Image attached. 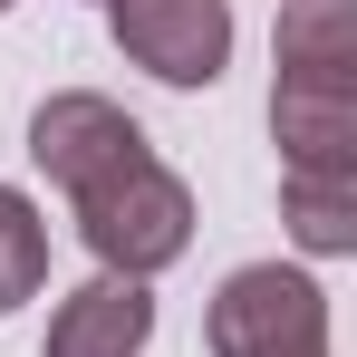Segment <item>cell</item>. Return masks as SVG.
I'll return each mask as SVG.
<instances>
[{"label":"cell","instance_id":"obj_1","mask_svg":"<svg viewBox=\"0 0 357 357\" xmlns=\"http://www.w3.org/2000/svg\"><path fill=\"white\" fill-rule=\"evenodd\" d=\"M271 135H280V174H357V0L280 10Z\"/></svg>","mask_w":357,"mask_h":357},{"label":"cell","instance_id":"obj_2","mask_svg":"<svg viewBox=\"0 0 357 357\" xmlns=\"http://www.w3.org/2000/svg\"><path fill=\"white\" fill-rule=\"evenodd\" d=\"M68 203H77V241L116 280H155V271H174L183 251H193V193H183V174L155 145L126 155V165H107L97 183H77Z\"/></svg>","mask_w":357,"mask_h":357},{"label":"cell","instance_id":"obj_3","mask_svg":"<svg viewBox=\"0 0 357 357\" xmlns=\"http://www.w3.org/2000/svg\"><path fill=\"white\" fill-rule=\"evenodd\" d=\"M213 357H328V290L280 261H241L203 309Z\"/></svg>","mask_w":357,"mask_h":357},{"label":"cell","instance_id":"obj_4","mask_svg":"<svg viewBox=\"0 0 357 357\" xmlns=\"http://www.w3.org/2000/svg\"><path fill=\"white\" fill-rule=\"evenodd\" d=\"M126 68L165 77V87H213L232 68V0H107Z\"/></svg>","mask_w":357,"mask_h":357},{"label":"cell","instance_id":"obj_5","mask_svg":"<svg viewBox=\"0 0 357 357\" xmlns=\"http://www.w3.org/2000/svg\"><path fill=\"white\" fill-rule=\"evenodd\" d=\"M126 155H145V126L126 116L116 97H97V87H59V97L29 116V165L59 183V193L97 183L107 165H126Z\"/></svg>","mask_w":357,"mask_h":357},{"label":"cell","instance_id":"obj_6","mask_svg":"<svg viewBox=\"0 0 357 357\" xmlns=\"http://www.w3.org/2000/svg\"><path fill=\"white\" fill-rule=\"evenodd\" d=\"M145 338H155V290H145V280H116V271H97L87 290L59 299L49 348H39V357H145Z\"/></svg>","mask_w":357,"mask_h":357},{"label":"cell","instance_id":"obj_7","mask_svg":"<svg viewBox=\"0 0 357 357\" xmlns=\"http://www.w3.org/2000/svg\"><path fill=\"white\" fill-rule=\"evenodd\" d=\"M280 203H290V241L338 261L357 251V174H280Z\"/></svg>","mask_w":357,"mask_h":357},{"label":"cell","instance_id":"obj_8","mask_svg":"<svg viewBox=\"0 0 357 357\" xmlns=\"http://www.w3.org/2000/svg\"><path fill=\"white\" fill-rule=\"evenodd\" d=\"M39 280H49V222L20 183H0V319L20 299H39Z\"/></svg>","mask_w":357,"mask_h":357},{"label":"cell","instance_id":"obj_9","mask_svg":"<svg viewBox=\"0 0 357 357\" xmlns=\"http://www.w3.org/2000/svg\"><path fill=\"white\" fill-rule=\"evenodd\" d=\"M0 10H20V0H0Z\"/></svg>","mask_w":357,"mask_h":357}]
</instances>
